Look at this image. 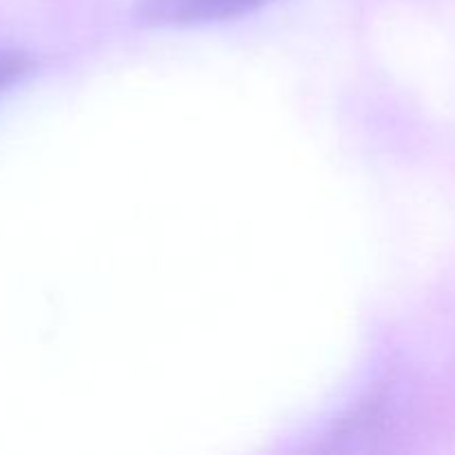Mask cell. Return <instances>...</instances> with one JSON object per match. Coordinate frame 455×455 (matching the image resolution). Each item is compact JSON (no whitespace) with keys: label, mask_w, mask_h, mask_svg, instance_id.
I'll use <instances>...</instances> for the list:
<instances>
[{"label":"cell","mask_w":455,"mask_h":455,"mask_svg":"<svg viewBox=\"0 0 455 455\" xmlns=\"http://www.w3.org/2000/svg\"><path fill=\"white\" fill-rule=\"evenodd\" d=\"M269 3L271 0H140L136 16L142 25L187 27L229 20Z\"/></svg>","instance_id":"cell-1"},{"label":"cell","mask_w":455,"mask_h":455,"mask_svg":"<svg viewBox=\"0 0 455 455\" xmlns=\"http://www.w3.org/2000/svg\"><path fill=\"white\" fill-rule=\"evenodd\" d=\"M31 67H34V62L27 53L16 52V49H0V93L7 92L20 78H25Z\"/></svg>","instance_id":"cell-2"}]
</instances>
